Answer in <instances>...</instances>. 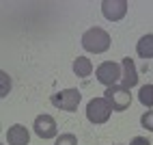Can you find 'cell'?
I'll list each match as a JSON object with an SVG mask.
<instances>
[{"label": "cell", "instance_id": "4fadbf2b", "mask_svg": "<svg viewBox=\"0 0 153 145\" xmlns=\"http://www.w3.org/2000/svg\"><path fill=\"white\" fill-rule=\"evenodd\" d=\"M54 145H78V139L76 134H60Z\"/></svg>", "mask_w": 153, "mask_h": 145}, {"label": "cell", "instance_id": "2e32d148", "mask_svg": "<svg viewBox=\"0 0 153 145\" xmlns=\"http://www.w3.org/2000/svg\"><path fill=\"white\" fill-rule=\"evenodd\" d=\"M2 80H4V93H2V95H7V89H9V76L2 74Z\"/></svg>", "mask_w": 153, "mask_h": 145}, {"label": "cell", "instance_id": "ba28073f", "mask_svg": "<svg viewBox=\"0 0 153 145\" xmlns=\"http://www.w3.org/2000/svg\"><path fill=\"white\" fill-rule=\"evenodd\" d=\"M123 78H121V87H125V89H129V87H134L136 82H138V71H136V63H134V59H129V56H125L123 59Z\"/></svg>", "mask_w": 153, "mask_h": 145}, {"label": "cell", "instance_id": "7c38bea8", "mask_svg": "<svg viewBox=\"0 0 153 145\" xmlns=\"http://www.w3.org/2000/svg\"><path fill=\"white\" fill-rule=\"evenodd\" d=\"M138 102L149 108H153V85H142L138 91Z\"/></svg>", "mask_w": 153, "mask_h": 145}, {"label": "cell", "instance_id": "52a82bcc", "mask_svg": "<svg viewBox=\"0 0 153 145\" xmlns=\"http://www.w3.org/2000/svg\"><path fill=\"white\" fill-rule=\"evenodd\" d=\"M35 134L41 139H52L56 137V119L50 115H39L35 119Z\"/></svg>", "mask_w": 153, "mask_h": 145}, {"label": "cell", "instance_id": "3957f363", "mask_svg": "<svg viewBox=\"0 0 153 145\" xmlns=\"http://www.w3.org/2000/svg\"><path fill=\"white\" fill-rule=\"evenodd\" d=\"M112 108L108 106V102L104 98H95L86 104V117L91 123H106L110 119Z\"/></svg>", "mask_w": 153, "mask_h": 145}, {"label": "cell", "instance_id": "277c9868", "mask_svg": "<svg viewBox=\"0 0 153 145\" xmlns=\"http://www.w3.org/2000/svg\"><path fill=\"white\" fill-rule=\"evenodd\" d=\"M80 100H82V95H80L78 89H65L56 93V95H52V104L60 110H67V113H74L78 106H80Z\"/></svg>", "mask_w": 153, "mask_h": 145}, {"label": "cell", "instance_id": "9c48e42d", "mask_svg": "<svg viewBox=\"0 0 153 145\" xmlns=\"http://www.w3.org/2000/svg\"><path fill=\"white\" fill-rule=\"evenodd\" d=\"M7 141H9V145H28V141H30V132H28L24 126L15 123V126L9 128V132H7Z\"/></svg>", "mask_w": 153, "mask_h": 145}, {"label": "cell", "instance_id": "30bf717a", "mask_svg": "<svg viewBox=\"0 0 153 145\" xmlns=\"http://www.w3.org/2000/svg\"><path fill=\"white\" fill-rule=\"evenodd\" d=\"M136 50H138V56H142V59H153V33L140 37V41L136 44Z\"/></svg>", "mask_w": 153, "mask_h": 145}, {"label": "cell", "instance_id": "8fae6325", "mask_svg": "<svg viewBox=\"0 0 153 145\" xmlns=\"http://www.w3.org/2000/svg\"><path fill=\"white\" fill-rule=\"evenodd\" d=\"M91 71H93V65H91V61L86 56H78L74 61V74L78 78H88Z\"/></svg>", "mask_w": 153, "mask_h": 145}, {"label": "cell", "instance_id": "7a4b0ae2", "mask_svg": "<svg viewBox=\"0 0 153 145\" xmlns=\"http://www.w3.org/2000/svg\"><path fill=\"white\" fill-rule=\"evenodd\" d=\"M104 100L108 102V106L112 110H125L129 104H131V95H129V89L125 87H108L106 93H104Z\"/></svg>", "mask_w": 153, "mask_h": 145}, {"label": "cell", "instance_id": "8992f818", "mask_svg": "<svg viewBox=\"0 0 153 145\" xmlns=\"http://www.w3.org/2000/svg\"><path fill=\"white\" fill-rule=\"evenodd\" d=\"M101 13L110 22H119L127 13V2L125 0H104L101 2Z\"/></svg>", "mask_w": 153, "mask_h": 145}, {"label": "cell", "instance_id": "6da1fadb", "mask_svg": "<svg viewBox=\"0 0 153 145\" xmlns=\"http://www.w3.org/2000/svg\"><path fill=\"white\" fill-rule=\"evenodd\" d=\"M82 46L88 50V52H93V54H101V52H106V50L110 48V35L106 33V30L97 28V26L88 28L82 35Z\"/></svg>", "mask_w": 153, "mask_h": 145}, {"label": "cell", "instance_id": "9a60e30c", "mask_svg": "<svg viewBox=\"0 0 153 145\" xmlns=\"http://www.w3.org/2000/svg\"><path fill=\"white\" fill-rule=\"evenodd\" d=\"M129 145H151V141H149L147 137H134Z\"/></svg>", "mask_w": 153, "mask_h": 145}, {"label": "cell", "instance_id": "5b68a950", "mask_svg": "<svg viewBox=\"0 0 153 145\" xmlns=\"http://www.w3.org/2000/svg\"><path fill=\"white\" fill-rule=\"evenodd\" d=\"M119 76H121V67H119V63H114V61H106V63H101L97 67V80L101 85H106V87H114Z\"/></svg>", "mask_w": 153, "mask_h": 145}, {"label": "cell", "instance_id": "5bb4252c", "mask_svg": "<svg viewBox=\"0 0 153 145\" xmlns=\"http://www.w3.org/2000/svg\"><path fill=\"white\" fill-rule=\"evenodd\" d=\"M140 123H142V128H145V130L153 132V110H147L145 115L140 117Z\"/></svg>", "mask_w": 153, "mask_h": 145}]
</instances>
